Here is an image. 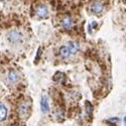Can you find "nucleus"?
I'll list each match as a JSON object with an SVG mask.
<instances>
[{"mask_svg": "<svg viewBox=\"0 0 126 126\" xmlns=\"http://www.w3.org/2000/svg\"><path fill=\"white\" fill-rule=\"evenodd\" d=\"M8 114V109L4 104H0V122H2L6 119Z\"/></svg>", "mask_w": 126, "mask_h": 126, "instance_id": "nucleus-8", "label": "nucleus"}, {"mask_svg": "<svg viewBox=\"0 0 126 126\" xmlns=\"http://www.w3.org/2000/svg\"><path fill=\"white\" fill-rule=\"evenodd\" d=\"M71 1H73V0H71Z\"/></svg>", "mask_w": 126, "mask_h": 126, "instance_id": "nucleus-14", "label": "nucleus"}, {"mask_svg": "<svg viewBox=\"0 0 126 126\" xmlns=\"http://www.w3.org/2000/svg\"><path fill=\"white\" fill-rule=\"evenodd\" d=\"M124 123H125V125H126V116L124 117Z\"/></svg>", "mask_w": 126, "mask_h": 126, "instance_id": "nucleus-13", "label": "nucleus"}, {"mask_svg": "<svg viewBox=\"0 0 126 126\" xmlns=\"http://www.w3.org/2000/svg\"><path fill=\"white\" fill-rule=\"evenodd\" d=\"M91 11L94 14H100L103 11V4L100 1H96L91 5Z\"/></svg>", "mask_w": 126, "mask_h": 126, "instance_id": "nucleus-3", "label": "nucleus"}, {"mask_svg": "<svg viewBox=\"0 0 126 126\" xmlns=\"http://www.w3.org/2000/svg\"><path fill=\"white\" fill-rule=\"evenodd\" d=\"M67 47H68V49H69L71 55H76V54L79 52V44H77V43H75V42H70Z\"/></svg>", "mask_w": 126, "mask_h": 126, "instance_id": "nucleus-6", "label": "nucleus"}, {"mask_svg": "<svg viewBox=\"0 0 126 126\" xmlns=\"http://www.w3.org/2000/svg\"><path fill=\"white\" fill-rule=\"evenodd\" d=\"M62 25L66 30H70L74 26V21H73V19L71 17H65L62 21Z\"/></svg>", "mask_w": 126, "mask_h": 126, "instance_id": "nucleus-4", "label": "nucleus"}, {"mask_svg": "<svg viewBox=\"0 0 126 126\" xmlns=\"http://www.w3.org/2000/svg\"><path fill=\"white\" fill-rule=\"evenodd\" d=\"M8 41L14 45L20 44L23 41V34L20 32V31H17V30L11 31V32L8 34Z\"/></svg>", "mask_w": 126, "mask_h": 126, "instance_id": "nucleus-1", "label": "nucleus"}, {"mask_svg": "<svg viewBox=\"0 0 126 126\" xmlns=\"http://www.w3.org/2000/svg\"><path fill=\"white\" fill-rule=\"evenodd\" d=\"M8 79H9V81L10 82H12V83H15V82H17L18 81V79H19V75L16 73V72H10L9 74H8Z\"/></svg>", "mask_w": 126, "mask_h": 126, "instance_id": "nucleus-10", "label": "nucleus"}, {"mask_svg": "<svg viewBox=\"0 0 126 126\" xmlns=\"http://www.w3.org/2000/svg\"><path fill=\"white\" fill-rule=\"evenodd\" d=\"M41 109L44 113H48L50 111V106H49V102L46 96H42L41 99Z\"/></svg>", "mask_w": 126, "mask_h": 126, "instance_id": "nucleus-7", "label": "nucleus"}, {"mask_svg": "<svg viewBox=\"0 0 126 126\" xmlns=\"http://www.w3.org/2000/svg\"><path fill=\"white\" fill-rule=\"evenodd\" d=\"M54 80L55 81H58V82H61V81H63L65 79V76H64V74L63 73H60V72H58V73H56V75L54 76Z\"/></svg>", "mask_w": 126, "mask_h": 126, "instance_id": "nucleus-11", "label": "nucleus"}, {"mask_svg": "<svg viewBox=\"0 0 126 126\" xmlns=\"http://www.w3.org/2000/svg\"><path fill=\"white\" fill-rule=\"evenodd\" d=\"M37 15L40 18H46V17H48V15H49L48 8L46 6H44V5L38 7V9H37Z\"/></svg>", "mask_w": 126, "mask_h": 126, "instance_id": "nucleus-5", "label": "nucleus"}, {"mask_svg": "<svg viewBox=\"0 0 126 126\" xmlns=\"http://www.w3.org/2000/svg\"><path fill=\"white\" fill-rule=\"evenodd\" d=\"M41 53H42V49L39 48V50H38V52H37V56H36V62L39 61V59H40V57H41Z\"/></svg>", "mask_w": 126, "mask_h": 126, "instance_id": "nucleus-12", "label": "nucleus"}, {"mask_svg": "<svg viewBox=\"0 0 126 126\" xmlns=\"http://www.w3.org/2000/svg\"><path fill=\"white\" fill-rule=\"evenodd\" d=\"M30 113V102L23 101L19 106V116L23 119L27 118Z\"/></svg>", "mask_w": 126, "mask_h": 126, "instance_id": "nucleus-2", "label": "nucleus"}, {"mask_svg": "<svg viewBox=\"0 0 126 126\" xmlns=\"http://www.w3.org/2000/svg\"><path fill=\"white\" fill-rule=\"evenodd\" d=\"M60 55H61L62 58H64V59H67V58H69L71 56V53H70V51H69L67 46H63L60 49Z\"/></svg>", "mask_w": 126, "mask_h": 126, "instance_id": "nucleus-9", "label": "nucleus"}]
</instances>
